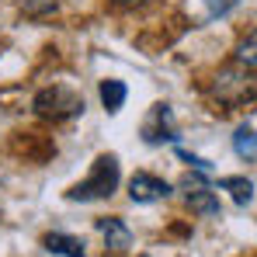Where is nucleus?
Masks as SVG:
<instances>
[{
	"instance_id": "1",
	"label": "nucleus",
	"mask_w": 257,
	"mask_h": 257,
	"mask_svg": "<svg viewBox=\"0 0 257 257\" xmlns=\"http://www.w3.org/2000/svg\"><path fill=\"white\" fill-rule=\"evenodd\" d=\"M209 94H212L215 104H222L226 111L233 108H247L257 101V73L250 66L236 63V66H222L209 84Z\"/></svg>"
},
{
	"instance_id": "2",
	"label": "nucleus",
	"mask_w": 257,
	"mask_h": 257,
	"mask_svg": "<svg viewBox=\"0 0 257 257\" xmlns=\"http://www.w3.org/2000/svg\"><path fill=\"white\" fill-rule=\"evenodd\" d=\"M118 157L115 153H101L97 160H94V167L87 174L80 184H73L70 191H66V198L70 202H101V198H111L115 195V188H118Z\"/></svg>"
},
{
	"instance_id": "3",
	"label": "nucleus",
	"mask_w": 257,
	"mask_h": 257,
	"mask_svg": "<svg viewBox=\"0 0 257 257\" xmlns=\"http://www.w3.org/2000/svg\"><path fill=\"white\" fill-rule=\"evenodd\" d=\"M35 111L42 115V118H52V122H66V118H77V115H84V97L77 94V90H70V87H45L35 94Z\"/></svg>"
},
{
	"instance_id": "4",
	"label": "nucleus",
	"mask_w": 257,
	"mask_h": 257,
	"mask_svg": "<svg viewBox=\"0 0 257 257\" xmlns=\"http://www.w3.org/2000/svg\"><path fill=\"white\" fill-rule=\"evenodd\" d=\"M181 188H184V202H188V209H191L195 215H202V219H219V215H222V205H219V198L209 191L205 174H202V171L188 174V177L181 181Z\"/></svg>"
},
{
	"instance_id": "5",
	"label": "nucleus",
	"mask_w": 257,
	"mask_h": 257,
	"mask_svg": "<svg viewBox=\"0 0 257 257\" xmlns=\"http://www.w3.org/2000/svg\"><path fill=\"white\" fill-rule=\"evenodd\" d=\"M143 139L150 146H164V143H177V125H174V111L171 104H153L150 115L143 118Z\"/></svg>"
},
{
	"instance_id": "6",
	"label": "nucleus",
	"mask_w": 257,
	"mask_h": 257,
	"mask_svg": "<svg viewBox=\"0 0 257 257\" xmlns=\"http://www.w3.org/2000/svg\"><path fill=\"white\" fill-rule=\"evenodd\" d=\"M174 195V188L164 181V177H157V174H132L128 177V198L136 202V205H153V202H167Z\"/></svg>"
},
{
	"instance_id": "7",
	"label": "nucleus",
	"mask_w": 257,
	"mask_h": 257,
	"mask_svg": "<svg viewBox=\"0 0 257 257\" xmlns=\"http://www.w3.org/2000/svg\"><path fill=\"white\" fill-rule=\"evenodd\" d=\"M97 233L104 236V247H108L111 254H125L128 247H132V229H128L118 215H104V219H97Z\"/></svg>"
},
{
	"instance_id": "8",
	"label": "nucleus",
	"mask_w": 257,
	"mask_h": 257,
	"mask_svg": "<svg viewBox=\"0 0 257 257\" xmlns=\"http://www.w3.org/2000/svg\"><path fill=\"white\" fill-rule=\"evenodd\" d=\"M42 247L49 254H59V257H87L84 240L80 236H70V233H45Z\"/></svg>"
},
{
	"instance_id": "9",
	"label": "nucleus",
	"mask_w": 257,
	"mask_h": 257,
	"mask_svg": "<svg viewBox=\"0 0 257 257\" xmlns=\"http://www.w3.org/2000/svg\"><path fill=\"white\" fill-rule=\"evenodd\" d=\"M215 188L229 191L236 205H250V202H254V184H250L247 177H219V184H215Z\"/></svg>"
},
{
	"instance_id": "10",
	"label": "nucleus",
	"mask_w": 257,
	"mask_h": 257,
	"mask_svg": "<svg viewBox=\"0 0 257 257\" xmlns=\"http://www.w3.org/2000/svg\"><path fill=\"white\" fill-rule=\"evenodd\" d=\"M128 97V87L122 80H101V104L115 115V111H122V104H125Z\"/></svg>"
},
{
	"instance_id": "11",
	"label": "nucleus",
	"mask_w": 257,
	"mask_h": 257,
	"mask_svg": "<svg viewBox=\"0 0 257 257\" xmlns=\"http://www.w3.org/2000/svg\"><path fill=\"white\" fill-rule=\"evenodd\" d=\"M233 150L240 160H257V132L250 125H240L233 132Z\"/></svg>"
},
{
	"instance_id": "12",
	"label": "nucleus",
	"mask_w": 257,
	"mask_h": 257,
	"mask_svg": "<svg viewBox=\"0 0 257 257\" xmlns=\"http://www.w3.org/2000/svg\"><path fill=\"white\" fill-rule=\"evenodd\" d=\"M236 63H243V66H250V70H257V28H250L240 42H236Z\"/></svg>"
},
{
	"instance_id": "13",
	"label": "nucleus",
	"mask_w": 257,
	"mask_h": 257,
	"mask_svg": "<svg viewBox=\"0 0 257 257\" xmlns=\"http://www.w3.org/2000/svg\"><path fill=\"white\" fill-rule=\"evenodd\" d=\"M21 11H25V18H52L56 11H59V0H25L21 4Z\"/></svg>"
},
{
	"instance_id": "14",
	"label": "nucleus",
	"mask_w": 257,
	"mask_h": 257,
	"mask_svg": "<svg viewBox=\"0 0 257 257\" xmlns=\"http://www.w3.org/2000/svg\"><path fill=\"white\" fill-rule=\"evenodd\" d=\"M177 157L191 167V171H202V174H212L215 171V164L212 160H205V157H198V153H188V150H177Z\"/></svg>"
},
{
	"instance_id": "15",
	"label": "nucleus",
	"mask_w": 257,
	"mask_h": 257,
	"mask_svg": "<svg viewBox=\"0 0 257 257\" xmlns=\"http://www.w3.org/2000/svg\"><path fill=\"white\" fill-rule=\"evenodd\" d=\"M118 4H143V0H118Z\"/></svg>"
},
{
	"instance_id": "16",
	"label": "nucleus",
	"mask_w": 257,
	"mask_h": 257,
	"mask_svg": "<svg viewBox=\"0 0 257 257\" xmlns=\"http://www.w3.org/2000/svg\"><path fill=\"white\" fill-rule=\"evenodd\" d=\"M143 257H146V254H143Z\"/></svg>"
}]
</instances>
